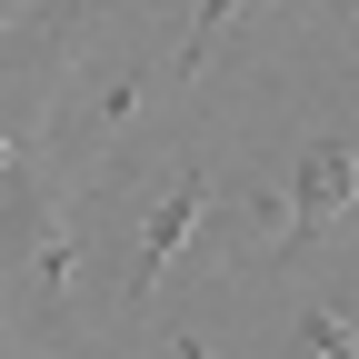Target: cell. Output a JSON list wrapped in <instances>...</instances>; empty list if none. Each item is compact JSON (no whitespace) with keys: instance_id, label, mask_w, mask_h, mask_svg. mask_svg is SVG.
Masks as SVG:
<instances>
[{"instance_id":"6da1fadb","label":"cell","mask_w":359,"mask_h":359,"mask_svg":"<svg viewBox=\"0 0 359 359\" xmlns=\"http://www.w3.org/2000/svg\"><path fill=\"white\" fill-rule=\"evenodd\" d=\"M80 190H40L30 210H20V269H30V299H40V320L60 330V309H70V280H80Z\"/></svg>"},{"instance_id":"7a4b0ae2","label":"cell","mask_w":359,"mask_h":359,"mask_svg":"<svg viewBox=\"0 0 359 359\" xmlns=\"http://www.w3.org/2000/svg\"><path fill=\"white\" fill-rule=\"evenodd\" d=\"M339 210H359V150L339 140V130H320V140L290 160V200H280V219H290V250H309V240H320Z\"/></svg>"},{"instance_id":"3957f363","label":"cell","mask_w":359,"mask_h":359,"mask_svg":"<svg viewBox=\"0 0 359 359\" xmlns=\"http://www.w3.org/2000/svg\"><path fill=\"white\" fill-rule=\"evenodd\" d=\"M200 210H210V170H180L170 190L150 200V219H140V259H130V309H150V299H160V269L190 250Z\"/></svg>"},{"instance_id":"277c9868","label":"cell","mask_w":359,"mask_h":359,"mask_svg":"<svg viewBox=\"0 0 359 359\" xmlns=\"http://www.w3.org/2000/svg\"><path fill=\"white\" fill-rule=\"evenodd\" d=\"M290 349L299 359H359V299H309L290 320Z\"/></svg>"},{"instance_id":"5b68a950","label":"cell","mask_w":359,"mask_h":359,"mask_svg":"<svg viewBox=\"0 0 359 359\" xmlns=\"http://www.w3.org/2000/svg\"><path fill=\"white\" fill-rule=\"evenodd\" d=\"M259 11V0H190V40H180V80H200L210 70V50H219V40H230L240 20Z\"/></svg>"},{"instance_id":"8992f818","label":"cell","mask_w":359,"mask_h":359,"mask_svg":"<svg viewBox=\"0 0 359 359\" xmlns=\"http://www.w3.org/2000/svg\"><path fill=\"white\" fill-rule=\"evenodd\" d=\"M130 110H140V80H110L100 100H90V130H100V140H120V130H130Z\"/></svg>"},{"instance_id":"52a82bcc","label":"cell","mask_w":359,"mask_h":359,"mask_svg":"<svg viewBox=\"0 0 359 359\" xmlns=\"http://www.w3.org/2000/svg\"><path fill=\"white\" fill-rule=\"evenodd\" d=\"M40 140H50V120H0V180L20 160H40Z\"/></svg>"},{"instance_id":"ba28073f","label":"cell","mask_w":359,"mask_h":359,"mask_svg":"<svg viewBox=\"0 0 359 359\" xmlns=\"http://www.w3.org/2000/svg\"><path fill=\"white\" fill-rule=\"evenodd\" d=\"M330 20H339V30H359V0H330Z\"/></svg>"},{"instance_id":"9c48e42d","label":"cell","mask_w":359,"mask_h":359,"mask_svg":"<svg viewBox=\"0 0 359 359\" xmlns=\"http://www.w3.org/2000/svg\"><path fill=\"white\" fill-rule=\"evenodd\" d=\"M11 20H20V11H11V0H0V40H11Z\"/></svg>"}]
</instances>
